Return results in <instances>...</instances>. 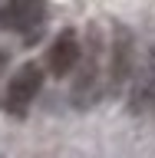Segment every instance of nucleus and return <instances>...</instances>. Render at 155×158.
Instances as JSON below:
<instances>
[{
	"label": "nucleus",
	"instance_id": "nucleus-3",
	"mask_svg": "<svg viewBox=\"0 0 155 158\" xmlns=\"http://www.w3.org/2000/svg\"><path fill=\"white\" fill-rule=\"evenodd\" d=\"M46 17L43 0H7L0 7V30L10 33H33Z\"/></svg>",
	"mask_w": 155,
	"mask_h": 158
},
{
	"label": "nucleus",
	"instance_id": "nucleus-4",
	"mask_svg": "<svg viewBox=\"0 0 155 158\" xmlns=\"http://www.w3.org/2000/svg\"><path fill=\"white\" fill-rule=\"evenodd\" d=\"M132 66H136V43H132V33L122 30V27H116L112 49H109V89H112V92L129 82Z\"/></svg>",
	"mask_w": 155,
	"mask_h": 158
},
{
	"label": "nucleus",
	"instance_id": "nucleus-6",
	"mask_svg": "<svg viewBox=\"0 0 155 158\" xmlns=\"http://www.w3.org/2000/svg\"><path fill=\"white\" fill-rule=\"evenodd\" d=\"M129 106H132V112H155V46L149 49L142 73L129 92Z\"/></svg>",
	"mask_w": 155,
	"mask_h": 158
},
{
	"label": "nucleus",
	"instance_id": "nucleus-1",
	"mask_svg": "<svg viewBox=\"0 0 155 158\" xmlns=\"http://www.w3.org/2000/svg\"><path fill=\"white\" fill-rule=\"evenodd\" d=\"M102 89H106L102 86V33L99 27H89V40L79 56V73L73 82V106L89 109L93 102H99Z\"/></svg>",
	"mask_w": 155,
	"mask_h": 158
},
{
	"label": "nucleus",
	"instance_id": "nucleus-7",
	"mask_svg": "<svg viewBox=\"0 0 155 158\" xmlns=\"http://www.w3.org/2000/svg\"><path fill=\"white\" fill-rule=\"evenodd\" d=\"M3 59H7V56H3V49H0V66H3Z\"/></svg>",
	"mask_w": 155,
	"mask_h": 158
},
{
	"label": "nucleus",
	"instance_id": "nucleus-5",
	"mask_svg": "<svg viewBox=\"0 0 155 158\" xmlns=\"http://www.w3.org/2000/svg\"><path fill=\"white\" fill-rule=\"evenodd\" d=\"M79 56H83V46H79L76 30H63V33L53 40L50 53H46V66H50L53 76H69V73L79 66Z\"/></svg>",
	"mask_w": 155,
	"mask_h": 158
},
{
	"label": "nucleus",
	"instance_id": "nucleus-2",
	"mask_svg": "<svg viewBox=\"0 0 155 158\" xmlns=\"http://www.w3.org/2000/svg\"><path fill=\"white\" fill-rule=\"evenodd\" d=\"M40 86H43V69L37 63H27L23 69H17L13 79H10V86H7V99H3L7 112L10 115H23L30 109V102L37 99Z\"/></svg>",
	"mask_w": 155,
	"mask_h": 158
}]
</instances>
